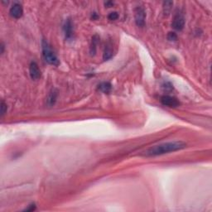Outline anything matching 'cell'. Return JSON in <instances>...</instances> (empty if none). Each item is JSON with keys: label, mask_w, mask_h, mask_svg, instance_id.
<instances>
[{"label": "cell", "mask_w": 212, "mask_h": 212, "mask_svg": "<svg viewBox=\"0 0 212 212\" xmlns=\"http://www.w3.org/2000/svg\"><path fill=\"white\" fill-rule=\"evenodd\" d=\"M186 147V144L182 141H173L168 143L155 145L150 149H147L146 151L142 153V155L146 157H154V156L163 155L165 153H172V152L178 151L185 149Z\"/></svg>", "instance_id": "obj_1"}, {"label": "cell", "mask_w": 212, "mask_h": 212, "mask_svg": "<svg viewBox=\"0 0 212 212\" xmlns=\"http://www.w3.org/2000/svg\"><path fill=\"white\" fill-rule=\"evenodd\" d=\"M42 47H43V58H44L46 62L50 64V65H52V66H58L60 64L59 60H58V58H57V57L56 56L54 52H52L49 44L45 40H43Z\"/></svg>", "instance_id": "obj_2"}, {"label": "cell", "mask_w": 212, "mask_h": 212, "mask_svg": "<svg viewBox=\"0 0 212 212\" xmlns=\"http://www.w3.org/2000/svg\"><path fill=\"white\" fill-rule=\"evenodd\" d=\"M161 102L163 105L170 107V108H176L180 105L179 100L177 98L170 96V95H163L161 98Z\"/></svg>", "instance_id": "obj_3"}, {"label": "cell", "mask_w": 212, "mask_h": 212, "mask_svg": "<svg viewBox=\"0 0 212 212\" xmlns=\"http://www.w3.org/2000/svg\"><path fill=\"white\" fill-rule=\"evenodd\" d=\"M145 18H146V13L144 8H138L135 10V23L139 27H144L145 25Z\"/></svg>", "instance_id": "obj_4"}, {"label": "cell", "mask_w": 212, "mask_h": 212, "mask_svg": "<svg viewBox=\"0 0 212 212\" xmlns=\"http://www.w3.org/2000/svg\"><path fill=\"white\" fill-rule=\"evenodd\" d=\"M172 27L173 28L176 29L177 31H182L184 28V26H185V19H184V17L180 13H177L176 16H175L173 21H172Z\"/></svg>", "instance_id": "obj_5"}, {"label": "cell", "mask_w": 212, "mask_h": 212, "mask_svg": "<svg viewBox=\"0 0 212 212\" xmlns=\"http://www.w3.org/2000/svg\"><path fill=\"white\" fill-rule=\"evenodd\" d=\"M29 74L33 80H38L41 77L40 69L35 61L31 62L30 66H29Z\"/></svg>", "instance_id": "obj_6"}, {"label": "cell", "mask_w": 212, "mask_h": 212, "mask_svg": "<svg viewBox=\"0 0 212 212\" xmlns=\"http://www.w3.org/2000/svg\"><path fill=\"white\" fill-rule=\"evenodd\" d=\"M9 13L14 18H20L23 16V10L22 5L19 4V3H14L10 8Z\"/></svg>", "instance_id": "obj_7"}, {"label": "cell", "mask_w": 212, "mask_h": 212, "mask_svg": "<svg viewBox=\"0 0 212 212\" xmlns=\"http://www.w3.org/2000/svg\"><path fill=\"white\" fill-rule=\"evenodd\" d=\"M63 30L65 36H66V38L71 39L72 38V36H73V25H72V23H71L70 19H67L65 22L63 26Z\"/></svg>", "instance_id": "obj_8"}, {"label": "cell", "mask_w": 212, "mask_h": 212, "mask_svg": "<svg viewBox=\"0 0 212 212\" xmlns=\"http://www.w3.org/2000/svg\"><path fill=\"white\" fill-rule=\"evenodd\" d=\"M98 89L103 93L109 94L112 90V85L109 82H102L98 85Z\"/></svg>", "instance_id": "obj_9"}, {"label": "cell", "mask_w": 212, "mask_h": 212, "mask_svg": "<svg viewBox=\"0 0 212 212\" xmlns=\"http://www.w3.org/2000/svg\"><path fill=\"white\" fill-rule=\"evenodd\" d=\"M113 56V48H112V45L110 43H108L107 45L105 46V49H104V56H103V58L104 60H109L110 59L111 57Z\"/></svg>", "instance_id": "obj_10"}, {"label": "cell", "mask_w": 212, "mask_h": 212, "mask_svg": "<svg viewBox=\"0 0 212 212\" xmlns=\"http://www.w3.org/2000/svg\"><path fill=\"white\" fill-rule=\"evenodd\" d=\"M173 3L167 1V2L163 3V13L165 15H168L172 11Z\"/></svg>", "instance_id": "obj_11"}, {"label": "cell", "mask_w": 212, "mask_h": 212, "mask_svg": "<svg viewBox=\"0 0 212 212\" xmlns=\"http://www.w3.org/2000/svg\"><path fill=\"white\" fill-rule=\"evenodd\" d=\"M56 99H57V93H56V92H52V93H51L49 97H48V99H47L48 104H49L50 105L54 104L55 102H56Z\"/></svg>", "instance_id": "obj_12"}, {"label": "cell", "mask_w": 212, "mask_h": 212, "mask_svg": "<svg viewBox=\"0 0 212 212\" xmlns=\"http://www.w3.org/2000/svg\"><path fill=\"white\" fill-rule=\"evenodd\" d=\"M6 112H7V104H5L3 100H2L1 101V106H0V116L3 117Z\"/></svg>", "instance_id": "obj_13"}, {"label": "cell", "mask_w": 212, "mask_h": 212, "mask_svg": "<svg viewBox=\"0 0 212 212\" xmlns=\"http://www.w3.org/2000/svg\"><path fill=\"white\" fill-rule=\"evenodd\" d=\"M96 38V35L94 36L93 39H92V46L90 47V52H91V54H94L95 53V50H96V44H97V39Z\"/></svg>", "instance_id": "obj_14"}, {"label": "cell", "mask_w": 212, "mask_h": 212, "mask_svg": "<svg viewBox=\"0 0 212 212\" xmlns=\"http://www.w3.org/2000/svg\"><path fill=\"white\" fill-rule=\"evenodd\" d=\"M108 18H109V20H110V21H115V20H117V19L119 18L118 13H116V12L110 13L109 15L108 16Z\"/></svg>", "instance_id": "obj_15"}, {"label": "cell", "mask_w": 212, "mask_h": 212, "mask_svg": "<svg viewBox=\"0 0 212 212\" xmlns=\"http://www.w3.org/2000/svg\"><path fill=\"white\" fill-rule=\"evenodd\" d=\"M167 38H168V40L169 41H177V35L175 33H168V35H167Z\"/></svg>", "instance_id": "obj_16"}, {"label": "cell", "mask_w": 212, "mask_h": 212, "mask_svg": "<svg viewBox=\"0 0 212 212\" xmlns=\"http://www.w3.org/2000/svg\"><path fill=\"white\" fill-rule=\"evenodd\" d=\"M163 87L165 90H172V89H173V86H172V85L169 82L165 83V84L163 85Z\"/></svg>", "instance_id": "obj_17"}, {"label": "cell", "mask_w": 212, "mask_h": 212, "mask_svg": "<svg viewBox=\"0 0 212 212\" xmlns=\"http://www.w3.org/2000/svg\"><path fill=\"white\" fill-rule=\"evenodd\" d=\"M36 209V205L35 204H32V205H30L28 208H26L25 210H24V211H33V210H34Z\"/></svg>", "instance_id": "obj_18"}, {"label": "cell", "mask_w": 212, "mask_h": 212, "mask_svg": "<svg viewBox=\"0 0 212 212\" xmlns=\"http://www.w3.org/2000/svg\"><path fill=\"white\" fill-rule=\"evenodd\" d=\"M3 50H4V45H3V43H2V45H1V53H3Z\"/></svg>", "instance_id": "obj_19"}]
</instances>
